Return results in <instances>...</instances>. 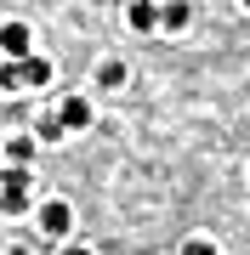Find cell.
<instances>
[{"label": "cell", "instance_id": "cell-1", "mask_svg": "<svg viewBox=\"0 0 250 255\" xmlns=\"http://www.w3.org/2000/svg\"><path fill=\"white\" fill-rule=\"evenodd\" d=\"M0 210H6V216H23L28 210V170H6V182H0Z\"/></svg>", "mask_w": 250, "mask_h": 255}, {"label": "cell", "instance_id": "cell-2", "mask_svg": "<svg viewBox=\"0 0 250 255\" xmlns=\"http://www.w3.org/2000/svg\"><path fill=\"white\" fill-rule=\"evenodd\" d=\"M68 227H74V210H68L63 199H51L46 210H40V233L46 238H68Z\"/></svg>", "mask_w": 250, "mask_h": 255}, {"label": "cell", "instance_id": "cell-3", "mask_svg": "<svg viewBox=\"0 0 250 255\" xmlns=\"http://www.w3.org/2000/svg\"><path fill=\"white\" fill-rule=\"evenodd\" d=\"M0 51H6V63L28 57V23H6L0 28Z\"/></svg>", "mask_w": 250, "mask_h": 255}, {"label": "cell", "instance_id": "cell-4", "mask_svg": "<svg viewBox=\"0 0 250 255\" xmlns=\"http://www.w3.org/2000/svg\"><path fill=\"white\" fill-rule=\"evenodd\" d=\"M57 125H63V130H85V125H91V108H85V97H68L63 108H57Z\"/></svg>", "mask_w": 250, "mask_h": 255}, {"label": "cell", "instance_id": "cell-5", "mask_svg": "<svg viewBox=\"0 0 250 255\" xmlns=\"http://www.w3.org/2000/svg\"><path fill=\"white\" fill-rule=\"evenodd\" d=\"M188 23H194V6H188V0L159 6V28H171V34H176V28H188Z\"/></svg>", "mask_w": 250, "mask_h": 255}, {"label": "cell", "instance_id": "cell-6", "mask_svg": "<svg viewBox=\"0 0 250 255\" xmlns=\"http://www.w3.org/2000/svg\"><path fill=\"white\" fill-rule=\"evenodd\" d=\"M17 74H23V85H46V80H51V63L28 51V57H17Z\"/></svg>", "mask_w": 250, "mask_h": 255}, {"label": "cell", "instance_id": "cell-7", "mask_svg": "<svg viewBox=\"0 0 250 255\" xmlns=\"http://www.w3.org/2000/svg\"><path fill=\"white\" fill-rule=\"evenodd\" d=\"M125 17H131V28H142V34H148V28H159V6H154V0H131Z\"/></svg>", "mask_w": 250, "mask_h": 255}, {"label": "cell", "instance_id": "cell-8", "mask_svg": "<svg viewBox=\"0 0 250 255\" xmlns=\"http://www.w3.org/2000/svg\"><path fill=\"white\" fill-rule=\"evenodd\" d=\"M28 153H34V142H28V136H11V142H6V159L17 164V170H28Z\"/></svg>", "mask_w": 250, "mask_h": 255}, {"label": "cell", "instance_id": "cell-9", "mask_svg": "<svg viewBox=\"0 0 250 255\" xmlns=\"http://www.w3.org/2000/svg\"><path fill=\"white\" fill-rule=\"evenodd\" d=\"M0 91H23V74H17V63H6V68H0Z\"/></svg>", "mask_w": 250, "mask_h": 255}, {"label": "cell", "instance_id": "cell-10", "mask_svg": "<svg viewBox=\"0 0 250 255\" xmlns=\"http://www.w3.org/2000/svg\"><path fill=\"white\" fill-rule=\"evenodd\" d=\"M97 74H102V85H125V63H102Z\"/></svg>", "mask_w": 250, "mask_h": 255}, {"label": "cell", "instance_id": "cell-11", "mask_svg": "<svg viewBox=\"0 0 250 255\" xmlns=\"http://www.w3.org/2000/svg\"><path fill=\"white\" fill-rule=\"evenodd\" d=\"M182 255H216V244H211V238H188Z\"/></svg>", "mask_w": 250, "mask_h": 255}, {"label": "cell", "instance_id": "cell-12", "mask_svg": "<svg viewBox=\"0 0 250 255\" xmlns=\"http://www.w3.org/2000/svg\"><path fill=\"white\" fill-rule=\"evenodd\" d=\"M63 255H91V250H80V244H74V250H63Z\"/></svg>", "mask_w": 250, "mask_h": 255}, {"label": "cell", "instance_id": "cell-13", "mask_svg": "<svg viewBox=\"0 0 250 255\" xmlns=\"http://www.w3.org/2000/svg\"><path fill=\"white\" fill-rule=\"evenodd\" d=\"M6 255H28V250H6Z\"/></svg>", "mask_w": 250, "mask_h": 255}, {"label": "cell", "instance_id": "cell-14", "mask_svg": "<svg viewBox=\"0 0 250 255\" xmlns=\"http://www.w3.org/2000/svg\"><path fill=\"white\" fill-rule=\"evenodd\" d=\"M245 6H250V0H245Z\"/></svg>", "mask_w": 250, "mask_h": 255}]
</instances>
